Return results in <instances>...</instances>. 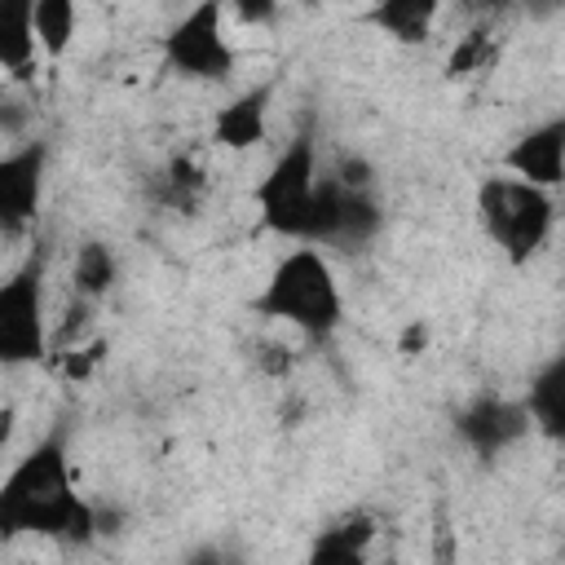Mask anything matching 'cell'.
Listing matches in <instances>:
<instances>
[{
    "label": "cell",
    "mask_w": 565,
    "mask_h": 565,
    "mask_svg": "<svg viewBox=\"0 0 565 565\" xmlns=\"http://www.w3.org/2000/svg\"><path fill=\"white\" fill-rule=\"evenodd\" d=\"M419 344H428V331H424V322H415V327L402 335V349H406V353H415Z\"/></svg>",
    "instance_id": "obj_20"
},
{
    "label": "cell",
    "mask_w": 565,
    "mask_h": 565,
    "mask_svg": "<svg viewBox=\"0 0 565 565\" xmlns=\"http://www.w3.org/2000/svg\"><path fill=\"white\" fill-rule=\"evenodd\" d=\"M269 97L274 88L269 84H256L238 97H230L216 119H212V141L225 146V150H247L256 141H265V128H269Z\"/></svg>",
    "instance_id": "obj_10"
},
{
    "label": "cell",
    "mask_w": 565,
    "mask_h": 565,
    "mask_svg": "<svg viewBox=\"0 0 565 565\" xmlns=\"http://www.w3.org/2000/svg\"><path fill=\"white\" fill-rule=\"evenodd\" d=\"M163 62L185 79H230L234 49L225 40V9L194 4L190 13H181L163 35Z\"/></svg>",
    "instance_id": "obj_5"
},
{
    "label": "cell",
    "mask_w": 565,
    "mask_h": 565,
    "mask_svg": "<svg viewBox=\"0 0 565 565\" xmlns=\"http://www.w3.org/2000/svg\"><path fill=\"white\" fill-rule=\"evenodd\" d=\"M322 172H318V150L313 137H296L282 146V154L269 163V172L256 185V207L260 221L296 243H309V225H313V199H318Z\"/></svg>",
    "instance_id": "obj_3"
},
{
    "label": "cell",
    "mask_w": 565,
    "mask_h": 565,
    "mask_svg": "<svg viewBox=\"0 0 565 565\" xmlns=\"http://www.w3.org/2000/svg\"><path fill=\"white\" fill-rule=\"evenodd\" d=\"M35 53H40V40L31 26V4H13L0 26V66L9 71V79H31Z\"/></svg>",
    "instance_id": "obj_14"
},
{
    "label": "cell",
    "mask_w": 565,
    "mask_h": 565,
    "mask_svg": "<svg viewBox=\"0 0 565 565\" xmlns=\"http://www.w3.org/2000/svg\"><path fill=\"white\" fill-rule=\"evenodd\" d=\"M115 252L106 243H84L75 252V265H71V287H75V300H102L110 287H115Z\"/></svg>",
    "instance_id": "obj_16"
},
{
    "label": "cell",
    "mask_w": 565,
    "mask_h": 565,
    "mask_svg": "<svg viewBox=\"0 0 565 565\" xmlns=\"http://www.w3.org/2000/svg\"><path fill=\"white\" fill-rule=\"evenodd\" d=\"M530 428V411L525 402H508V397H477L459 411V437L477 450V455H499L508 450L516 437H525Z\"/></svg>",
    "instance_id": "obj_9"
},
{
    "label": "cell",
    "mask_w": 565,
    "mask_h": 565,
    "mask_svg": "<svg viewBox=\"0 0 565 565\" xmlns=\"http://www.w3.org/2000/svg\"><path fill=\"white\" fill-rule=\"evenodd\" d=\"M477 212L486 234L508 252V260H530L552 234V194L516 177H486L477 190Z\"/></svg>",
    "instance_id": "obj_4"
},
{
    "label": "cell",
    "mask_w": 565,
    "mask_h": 565,
    "mask_svg": "<svg viewBox=\"0 0 565 565\" xmlns=\"http://www.w3.org/2000/svg\"><path fill=\"white\" fill-rule=\"evenodd\" d=\"M203 190H207V172H203V163L190 159V154H177V159L159 172V199H163V207L190 212V207H199Z\"/></svg>",
    "instance_id": "obj_17"
},
{
    "label": "cell",
    "mask_w": 565,
    "mask_h": 565,
    "mask_svg": "<svg viewBox=\"0 0 565 565\" xmlns=\"http://www.w3.org/2000/svg\"><path fill=\"white\" fill-rule=\"evenodd\" d=\"M40 185H44V146L40 141L9 150L0 159V225H4V234H18L22 225L35 221Z\"/></svg>",
    "instance_id": "obj_8"
},
{
    "label": "cell",
    "mask_w": 565,
    "mask_h": 565,
    "mask_svg": "<svg viewBox=\"0 0 565 565\" xmlns=\"http://www.w3.org/2000/svg\"><path fill=\"white\" fill-rule=\"evenodd\" d=\"M181 565H243V556L230 552V547H221V543H203V547H194Z\"/></svg>",
    "instance_id": "obj_19"
},
{
    "label": "cell",
    "mask_w": 565,
    "mask_h": 565,
    "mask_svg": "<svg viewBox=\"0 0 565 565\" xmlns=\"http://www.w3.org/2000/svg\"><path fill=\"white\" fill-rule=\"evenodd\" d=\"M31 26H35V40H40V53L62 57L75 40L79 13H75L71 0H31Z\"/></svg>",
    "instance_id": "obj_15"
},
{
    "label": "cell",
    "mask_w": 565,
    "mask_h": 565,
    "mask_svg": "<svg viewBox=\"0 0 565 565\" xmlns=\"http://www.w3.org/2000/svg\"><path fill=\"white\" fill-rule=\"evenodd\" d=\"M366 18L397 44H424L437 26V4L433 0H384Z\"/></svg>",
    "instance_id": "obj_13"
},
{
    "label": "cell",
    "mask_w": 565,
    "mask_h": 565,
    "mask_svg": "<svg viewBox=\"0 0 565 565\" xmlns=\"http://www.w3.org/2000/svg\"><path fill=\"white\" fill-rule=\"evenodd\" d=\"M525 411H530V424H534L543 437L565 441V353H556V358L530 380Z\"/></svg>",
    "instance_id": "obj_12"
},
{
    "label": "cell",
    "mask_w": 565,
    "mask_h": 565,
    "mask_svg": "<svg viewBox=\"0 0 565 565\" xmlns=\"http://www.w3.org/2000/svg\"><path fill=\"white\" fill-rule=\"evenodd\" d=\"M0 525L4 534H40L62 543H88L102 534V516L71 486L62 441H40L0 486Z\"/></svg>",
    "instance_id": "obj_1"
},
{
    "label": "cell",
    "mask_w": 565,
    "mask_h": 565,
    "mask_svg": "<svg viewBox=\"0 0 565 565\" xmlns=\"http://www.w3.org/2000/svg\"><path fill=\"white\" fill-rule=\"evenodd\" d=\"M375 516L371 512H344L327 530H318L309 547V565H371L375 547Z\"/></svg>",
    "instance_id": "obj_11"
},
{
    "label": "cell",
    "mask_w": 565,
    "mask_h": 565,
    "mask_svg": "<svg viewBox=\"0 0 565 565\" xmlns=\"http://www.w3.org/2000/svg\"><path fill=\"white\" fill-rule=\"evenodd\" d=\"M256 309L265 318H278L287 327L322 340V335H331L340 327L344 300H340V282H335L327 256L318 247H296L274 265Z\"/></svg>",
    "instance_id": "obj_2"
},
{
    "label": "cell",
    "mask_w": 565,
    "mask_h": 565,
    "mask_svg": "<svg viewBox=\"0 0 565 565\" xmlns=\"http://www.w3.org/2000/svg\"><path fill=\"white\" fill-rule=\"evenodd\" d=\"M508 177L539 185V190H556L565 181V119H547L530 132H521L508 154H503Z\"/></svg>",
    "instance_id": "obj_7"
},
{
    "label": "cell",
    "mask_w": 565,
    "mask_h": 565,
    "mask_svg": "<svg viewBox=\"0 0 565 565\" xmlns=\"http://www.w3.org/2000/svg\"><path fill=\"white\" fill-rule=\"evenodd\" d=\"M499 57V44L490 40V31L486 26H472L468 35H459V44L450 49V57H446V71L450 75H477V71H490V62Z\"/></svg>",
    "instance_id": "obj_18"
},
{
    "label": "cell",
    "mask_w": 565,
    "mask_h": 565,
    "mask_svg": "<svg viewBox=\"0 0 565 565\" xmlns=\"http://www.w3.org/2000/svg\"><path fill=\"white\" fill-rule=\"evenodd\" d=\"M49 349L44 300H40V265H26L0 287V358L9 366L35 362Z\"/></svg>",
    "instance_id": "obj_6"
}]
</instances>
